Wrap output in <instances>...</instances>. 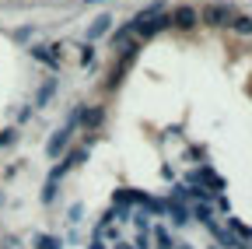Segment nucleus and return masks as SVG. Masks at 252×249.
<instances>
[{
  "label": "nucleus",
  "mask_w": 252,
  "mask_h": 249,
  "mask_svg": "<svg viewBox=\"0 0 252 249\" xmlns=\"http://www.w3.org/2000/svg\"><path fill=\"white\" fill-rule=\"evenodd\" d=\"M109 28H112V18H109V14H98V18L91 21V28H88V39H98V36H105Z\"/></svg>",
  "instance_id": "5"
},
{
  "label": "nucleus",
  "mask_w": 252,
  "mask_h": 249,
  "mask_svg": "<svg viewBox=\"0 0 252 249\" xmlns=\"http://www.w3.org/2000/svg\"><path fill=\"white\" fill-rule=\"evenodd\" d=\"M70 144V127H63V130H56L53 137H49V144H46V154H49V158H56V154L63 151V147H67Z\"/></svg>",
  "instance_id": "2"
},
{
  "label": "nucleus",
  "mask_w": 252,
  "mask_h": 249,
  "mask_svg": "<svg viewBox=\"0 0 252 249\" xmlns=\"http://www.w3.org/2000/svg\"><path fill=\"white\" fill-rule=\"evenodd\" d=\"M14 144V130H4V134H0V147H11Z\"/></svg>",
  "instance_id": "17"
},
{
  "label": "nucleus",
  "mask_w": 252,
  "mask_h": 249,
  "mask_svg": "<svg viewBox=\"0 0 252 249\" xmlns=\"http://www.w3.org/2000/svg\"><path fill=\"white\" fill-rule=\"evenodd\" d=\"M228 18H231V11H228L224 4H210V7H203V21H207V25H228Z\"/></svg>",
  "instance_id": "3"
},
{
  "label": "nucleus",
  "mask_w": 252,
  "mask_h": 249,
  "mask_svg": "<svg viewBox=\"0 0 252 249\" xmlns=\"http://www.w3.org/2000/svg\"><path fill=\"white\" fill-rule=\"evenodd\" d=\"M112 200L126 207V204H133V193H130V190H116V197H112Z\"/></svg>",
  "instance_id": "15"
},
{
  "label": "nucleus",
  "mask_w": 252,
  "mask_h": 249,
  "mask_svg": "<svg viewBox=\"0 0 252 249\" xmlns=\"http://www.w3.org/2000/svg\"><path fill=\"white\" fill-rule=\"evenodd\" d=\"M228 25H235V32H242V36H252V18H235Z\"/></svg>",
  "instance_id": "12"
},
{
  "label": "nucleus",
  "mask_w": 252,
  "mask_h": 249,
  "mask_svg": "<svg viewBox=\"0 0 252 249\" xmlns=\"http://www.w3.org/2000/svg\"><path fill=\"white\" fill-rule=\"evenodd\" d=\"M154 239H158V249H172V246H175V242H172V235H168L165 228H158V232H154Z\"/></svg>",
  "instance_id": "13"
},
{
  "label": "nucleus",
  "mask_w": 252,
  "mask_h": 249,
  "mask_svg": "<svg viewBox=\"0 0 252 249\" xmlns=\"http://www.w3.org/2000/svg\"><path fill=\"white\" fill-rule=\"evenodd\" d=\"M88 4H94V0H88Z\"/></svg>",
  "instance_id": "22"
},
{
  "label": "nucleus",
  "mask_w": 252,
  "mask_h": 249,
  "mask_svg": "<svg viewBox=\"0 0 252 249\" xmlns=\"http://www.w3.org/2000/svg\"><path fill=\"white\" fill-rule=\"evenodd\" d=\"M35 242H39V249H63V242L56 235H39Z\"/></svg>",
  "instance_id": "11"
},
{
  "label": "nucleus",
  "mask_w": 252,
  "mask_h": 249,
  "mask_svg": "<svg viewBox=\"0 0 252 249\" xmlns=\"http://www.w3.org/2000/svg\"><path fill=\"white\" fill-rule=\"evenodd\" d=\"M53 91H56V81H46V84L39 88V99H35V106H39V109H42V106L53 99Z\"/></svg>",
  "instance_id": "8"
},
{
  "label": "nucleus",
  "mask_w": 252,
  "mask_h": 249,
  "mask_svg": "<svg viewBox=\"0 0 252 249\" xmlns=\"http://www.w3.org/2000/svg\"><path fill=\"white\" fill-rule=\"evenodd\" d=\"M217 239H220V242H224L228 249H242V242H238L235 235H228V232H217Z\"/></svg>",
  "instance_id": "14"
},
{
  "label": "nucleus",
  "mask_w": 252,
  "mask_h": 249,
  "mask_svg": "<svg viewBox=\"0 0 252 249\" xmlns=\"http://www.w3.org/2000/svg\"><path fill=\"white\" fill-rule=\"evenodd\" d=\"M0 246H4V249H21V242H18L14 235H7V239H4V242H0Z\"/></svg>",
  "instance_id": "19"
},
{
  "label": "nucleus",
  "mask_w": 252,
  "mask_h": 249,
  "mask_svg": "<svg viewBox=\"0 0 252 249\" xmlns=\"http://www.w3.org/2000/svg\"><path fill=\"white\" fill-rule=\"evenodd\" d=\"M91 249H102V242H94V246H91Z\"/></svg>",
  "instance_id": "21"
},
{
  "label": "nucleus",
  "mask_w": 252,
  "mask_h": 249,
  "mask_svg": "<svg viewBox=\"0 0 252 249\" xmlns=\"http://www.w3.org/2000/svg\"><path fill=\"white\" fill-rule=\"evenodd\" d=\"M81 119H84V127H98V123H102V109H84Z\"/></svg>",
  "instance_id": "10"
},
{
  "label": "nucleus",
  "mask_w": 252,
  "mask_h": 249,
  "mask_svg": "<svg viewBox=\"0 0 252 249\" xmlns=\"http://www.w3.org/2000/svg\"><path fill=\"white\" fill-rule=\"evenodd\" d=\"M91 60H94V49L84 46V49H81V64H91Z\"/></svg>",
  "instance_id": "18"
},
{
  "label": "nucleus",
  "mask_w": 252,
  "mask_h": 249,
  "mask_svg": "<svg viewBox=\"0 0 252 249\" xmlns=\"http://www.w3.org/2000/svg\"><path fill=\"white\" fill-rule=\"evenodd\" d=\"M56 182H60V176H53V172H49L46 190H42V204H53V197H56Z\"/></svg>",
  "instance_id": "9"
},
{
  "label": "nucleus",
  "mask_w": 252,
  "mask_h": 249,
  "mask_svg": "<svg viewBox=\"0 0 252 249\" xmlns=\"http://www.w3.org/2000/svg\"><path fill=\"white\" fill-rule=\"evenodd\" d=\"M168 214H172L175 225H186V221H189V211H186L182 204H168Z\"/></svg>",
  "instance_id": "7"
},
{
  "label": "nucleus",
  "mask_w": 252,
  "mask_h": 249,
  "mask_svg": "<svg viewBox=\"0 0 252 249\" xmlns=\"http://www.w3.org/2000/svg\"><path fill=\"white\" fill-rule=\"evenodd\" d=\"M147 207H151L154 214H161V211H165V204H161V200H147Z\"/></svg>",
  "instance_id": "20"
},
{
  "label": "nucleus",
  "mask_w": 252,
  "mask_h": 249,
  "mask_svg": "<svg viewBox=\"0 0 252 249\" xmlns=\"http://www.w3.org/2000/svg\"><path fill=\"white\" fill-rule=\"evenodd\" d=\"M168 21H175L179 28H193V25H196V11H193V7H179Z\"/></svg>",
  "instance_id": "4"
},
{
  "label": "nucleus",
  "mask_w": 252,
  "mask_h": 249,
  "mask_svg": "<svg viewBox=\"0 0 252 249\" xmlns=\"http://www.w3.org/2000/svg\"><path fill=\"white\" fill-rule=\"evenodd\" d=\"M32 56H35V60H42V64H46V67H60V60H56L53 53H46L42 46H32Z\"/></svg>",
  "instance_id": "6"
},
{
  "label": "nucleus",
  "mask_w": 252,
  "mask_h": 249,
  "mask_svg": "<svg viewBox=\"0 0 252 249\" xmlns=\"http://www.w3.org/2000/svg\"><path fill=\"white\" fill-rule=\"evenodd\" d=\"M193 217H200L203 225H210V207H193Z\"/></svg>",
  "instance_id": "16"
},
{
  "label": "nucleus",
  "mask_w": 252,
  "mask_h": 249,
  "mask_svg": "<svg viewBox=\"0 0 252 249\" xmlns=\"http://www.w3.org/2000/svg\"><path fill=\"white\" fill-rule=\"evenodd\" d=\"M168 25V18L165 14H154V18H144V21H133L130 28H137L140 36H154V32H161V28Z\"/></svg>",
  "instance_id": "1"
}]
</instances>
